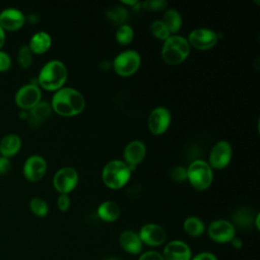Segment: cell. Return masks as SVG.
I'll return each mask as SVG.
<instances>
[{"label": "cell", "instance_id": "6da1fadb", "mask_svg": "<svg viewBox=\"0 0 260 260\" xmlns=\"http://www.w3.org/2000/svg\"><path fill=\"white\" fill-rule=\"evenodd\" d=\"M51 107L60 116L73 117L84 110L85 100L77 89L62 87L54 93Z\"/></svg>", "mask_w": 260, "mask_h": 260}, {"label": "cell", "instance_id": "7a4b0ae2", "mask_svg": "<svg viewBox=\"0 0 260 260\" xmlns=\"http://www.w3.org/2000/svg\"><path fill=\"white\" fill-rule=\"evenodd\" d=\"M67 68L59 60H52L46 63L41 69L38 82L42 88L49 91H57L62 88L67 79Z\"/></svg>", "mask_w": 260, "mask_h": 260}, {"label": "cell", "instance_id": "3957f363", "mask_svg": "<svg viewBox=\"0 0 260 260\" xmlns=\"http://www.w3.org/2000/svg\"><path fill=\"white\" fill-rule=\"evenodd\" d=\"M190 54V45L182 36L171 35L161 48V58L169 65H178L184 62Z\"/></svg>", "mask_w": 260, "mask_h": 260}, {"label": "cell", "instance_id": "277c9868", "mask_svg": "<svg viewBox=\"0 0 260 260\" xmlns=\"http://www.w3.org/2000/svg\"><path fill=\"white\" fill-rule=\"evenodd\" d=\"M131 170L125 161L114 159L109 161L102 171V180L104 184L113 190L124 187L130 180Z\"/></svg>", "mask_w": 260, "mask_h": 260}, {"label": "cell", "instance_id": "5b68a950", "mask_svg": "<svg viewBox=\"0 0 260 260\" xmlns=\"http://www.w3.org/2000/svg\"><path fill=\"white\" fill-rule=\"evenodd\" d=\"M187 180L195 190L204 191L212 183V169L208 162L202 159H195L187 169Z\"/></svg>", "mask_w": 260, "mask_h": 260}, {"label": "cell", "instance_id": "8992f818", "mask_svg": "<svg viewBox=\"0 0 260 260\" xmlns=\"http://www.w3.org/2000/svg\"><path fill=\"white\" fill-rule=\"evenodd\" d=\"M141 58L138 52L127 50L121 52L113 61V68L115 72L122 77L133 75L140 67Z\"/></svg>", "mask_w": 260, "mask_h": 260}, {"label": "cell", "instance_id": "52a82bcc", "mask_svg": "<svg viewBox=\"0 0 260 260\" xmlns=\"http://www.w3.org/2000/svg\"><path fill=\"white\" fill-rule=\"evenodd\" d=\"M78 184V174L71 167L59 169L53 177V186L60 194H68Z\"/></svg>", "mask_w": 260, "mask_h": 260}, {"label": "cell", "instance_id": "ba28073f", "mask_svg": "<svg viewBox=\"0 0 260 260\" xmlns=\"http://www.w3.org/2000/svg\"><path fill=\"white\" fill-rule=\"evenodd\" d=\"M207 234L213 242L224 244L236 237V228L225 219H215L208 224Z\"/></svg>", "mask_w": 260, "mask_h": 260}, {"label": "cell", "instance_id": "9c48e42d", "mask_svg": "<svg viewBox=\"0 0 260 260\" xmlns=\"http://www.w3.org/2000/svg\"><path fill=\"white\" fill-rule=\"evenodd\" d=\"M233 154V149L231 144L225 141L221 140L216 142L210 152L208 157V165L211 169L221 170L224 169L231 161Z\"/></svg>", "mask_w": 260, "mask_h": 260}, {"label": "cell", "instance_id": "30bf717a", "mask_svg": "<svg viewBox=\"0 0 260 260\" xmlns=\"http://www.w3.org/2000/svg\"><path fill=\"white\" fill-rule=\"evenodd\" d=\"M188 43L190 47L205 51L213 48L217 41H218V35L209 28H196L193 29L188 37Z\"/></svg>", "mask_w": 260, "mask_h": 260}, {"label": "cell", "instance_id": "8fae6325", "mask_svg": "<svg viewBox=\"0 0 260 260\" xmlns=\"http://www.w3.org/2000/svg\"><path fill=\"white\" fill-rule=\"evenodd\" d=\"M42 92L40 87L35 83L21 86L15 94L16 105L23 110H30L41 102Z\"/></svg>", "mask_w": 260, "mask_h": 260}, {"label": "cell", "instance_id": "7c38bea8", "mask_svg": "<svg viewBox=\"0 0 260 260\" xmlns=\"http://www.w3.org/2000/svg\"><path fill=\"white\" fill-rule=\"evenodd\" d=\"M171 124V113L165 107L153 109L148 116V128L153 135H161Z\"/></svg>", "mask_w": 260, "mask_h": 260}, {"label": "cell", "instance_id": "4fadbf2b", "mask_svg": "<svg viewBox=\"0 0 260 260\" xmlns=\"http://www.w3.org/2000/svg\"><path fill=\"white\" fill-rule=\"evenodd\" d=\"M142 244L150 247H157L162 245L167 239V233L162 226L156 223L144 224L138 234Z\"/></svg>", "mask_w": 260, "mask_h": 260}, {"label": "cell", "instance_id": "5bb4252c", "mask_svg": "<svg viewBox=\"0 0 260 260\" xmlns=\"http://www.w3.org/2000/svg\"><path fill=\"white\" fill-rule=\"evenodd\" d=\"M47 171V162L41 155L29 156L23 166V174L27 181L38 182L45 176Z\"/></svg>", "mask_w": 260, "mask_h": 260}, {"label": "cell", "instance_id": "9a60e30c", "mask_svg": "<svg viewBox=\"0 0 260 260\" xmlns=\"http://www.w3.org/2000/svg\"><path fill=\"white\" fill-rule=\"evenodd\" d=\"M162 258L164 260H191L192 253L185 242L174 240L165 246Z\"/></svg>", "mask_w": 260, "mask_h": 260}, {"label": "cell", "instance_id": "2e32d148", "mask_svg": "<svg viewBox=\"0 0 260 260\" xmlns=\"http://www.w3.org/2000/svg\"><path fill=\"white\" fill-rule=\"evenodd\" d=\"M145 154L146 146L140 140H133L126 145L124 149V159L131 172L144 159Z\"/></svg>", "mask_w": 260, "mask_h": 260}, {"label": "cell", "instance_id": "e0dca14e", "mask_svg": "<svg viewBox=\"0 0 260 260\" xmlns=\"http://www.w3.org/2000/svg\"><path fill=\"white\" fill-rule=\"evenodd\" d=\"M25 21L23 13L16 8H6L0 12V26L7 30L20 28Z\"/></svg>", "mask_w": 260, "mask_h": 260}, {"label": "cell", "instance_id": "ac0fdd59", "mask_svg": "<svg viewBox=\"0 0 260 260\" xmlns=\"http://www.w3.org/2000/svg\"><path fill=\"white\" fill-rule=\"evenodd\" d=\"M119 244L124 251L133 255L139 254L143 245L138 234L130 230H126L120 234Z\"/></svg>", "mask_w": 260, "mask_h": 260}, {"label": "cell", "instance_id": "d6986e66", "mask_svg": "<svg viewBox=\"0 0 260 260\" xmlns=\"http://www.w3.org/2000/svg\"><path fill=\"white\" fill-rule=\"evenodd\" d=\"M21 147V139L16 134H8L0 141V153L4 157L15 155Z\"/></svg>", "mask_w": 260, "mask_h": 260}, {"label": "cell", "instance_id": "ffe728a7", "mask_svg": "<svg viewBox=\"0 0 260 260\" xmlns=\"http://www.w3.org/2000/svg\"><path fill=\"white\" fill-rule=\"evenodd\" d=\"M51 44H52V39L48 32L38 31L31 37L28 48L31 51V53L43 54L50 49Z\"/></svg>", "mask_w": 260, "mask_h": 260}, {"label": "cell", "instance_id": "44dd1931", "mask_svg": "<svg viewBox=\"0 0 260 260\" xmlns=\"http://www.w3.org/2000/svg\"><path fill=\"white\" fill-rule=\"evenodd\" d=\"M121 209L119 205L114 201H104L98 207L99 217L106 222H113L119 218Z\"/></svg>", "mask_w": 260, "mask_h": 260}, {"label": "cell", "instance_id": "7402d4cb", "mask_svg": "<svg viewBox=\"0 0 260 260\" xmlns=\"http://www.w3.org/2000/svg\"><path fill=\"white\" fill-rule=\"evenodd\" d=\"M255 216H254L253 210H251L250 208L241 207V208L237 209L232 216L233 225L237 226L241 230L249 229L253 224V222L255 220Z\"/></svg>", "mask_w": 260, "mask_h": 260}, {"label": "cell", "instance_id": "603a6c76", "mask_svg": "<svg viewBox=\"0 0 260 260\" xmlns=\"http://www.w3.org/2000/svg\"><path fill=\"white\" fill-rule=\"evenodd\" d=\"M52 107L47 102H40L32 109H30L28 120L31 126H38L41 122L51 116Z\"/></svg>", "mask_w": 260, "mask_h": 260}, {"label": "cell", "instance_id": "cb8c5ba5", "mask_svg": "<svg viewBox=\"0 0 260 260\" xmlns=\"http://www.w3.org/2000/svg\"><path fill=\"white\" fill-rule=\"evenodd\" d=\"M161 21L165 23L171 35L178 32L182 26L181 14L174 8H170L165 12Z\"/></svg>", "mask_w": 260, "mask_h": 260}, {"label": "cell", "instance_id": "d4e9b609", "mask_svg": "<svg viewBox=\"0 0 260 260\" xmlns=\"http://www.w3.org/2000/svg\"><path fill=\"white\" fill-rule=\"evenodd\" d=\"M184 231L190 237H200L205 231L204 222L196 216L187 217L183 223Z\"/></svg>", "mask_w": 260, "mask_h": 260}, {"label": "cell", "instance_id": "484cf974", "mask_svg": "<svg viewBox=\"0 0 260 260\" xmlns=\"http://www.w3.org/2000/svg\"><path fill=\"white\" fill-rule=\"evenodd\" d=\"M107 17L114 23H116L117 25H123L126 24V21L128 20V11L125 7L122 6H116L114 8L109 9L106 12Z\"/></svg>", "mask_w": 260, "mask_h": 260}, {"label": "cell", "instance_id": "4316f807", "mask_svg": "<svg viewBox=\"0 0 260 260\" xmlns=\"http://www.w3.org/2000/svg\"><path fill=\"white\" fill-rule=\"evenodd\" d=\"M134 38L133 28L129 24L120 25L116 31V40L122 46L129 45Z\"/></svg>", "mask_w": 260, "mask_h": 260}, {"label": "cell", "instance_id": "83f0119b", "mask_svg": "<svg viewBox=\"0 0 260 260\" xmlns=\"http://www.w3.org/2000/svg\"><path fill=\"white\" fill-rule=\"evenodd\" d=\"M29 207H30L31 212L39 217H44L49 212V206H48L47 202L44 199L39 198V197H35L30 200Z\"/></svg>", "mask_w": 260, "mask_h": 260}, {"label": "cell", "instance_id": "f1b7e54d", "mask_svg": "<svg viewBox=\"0 0 260 260\" xmlns=\"http://www.w3.org/2000/svg\"><path fill=\"white\" fill-rule=\"evenodd\" d=\"M150 31L153 37L161 41H166L171 36L169 29L161 20H154L150 24Z\"/></svg>", "mask_w": 260, "mask_h": 260}, {"label": "cell", "instance_id": "f546056e", "mask_svg": "<svg viewBox=\"0 0 260 260\" xmlns=\"http://www.w3.org/2000/svg\"><path fill=\"white\" fill-rule=\"evenodd\" d=\"M28 46L23 45L18 49L17 52V62L20 67L28 68L32 63V55Z\"/></svg>", "mask_w": 260, "mask_h": 260}, {"label": "cell", "instance_id": "4dcf8cb0", "mask_svg": "<svg viewBox=\"0 0 260 260\" xmlns=\"http://www.w3.org/2000/svg\"><path fill=\"white\" fill-rule=\"evenodd\" d=\"M167 5H168V2L166 0H149L141 3V6L145 10H148L151 12L164 10L167 7Z\"/></svg>", "mask_w": 260, "mask_h": 260}, {"label": "cell", "instance_id": "1f68e13d", "mask_svg": "<svg viewBox=\"0 0 260 260\" xmlns=\"http://www.w3.org/2000/svg\"><path fill=\"white\" fill-rule=\"evenodd\" d=\"M170 177L175 182H179V183L184 182L185 180H187V169L180 166L175 167L174 169L171 170Z\"/></svg>", "mask_w": 260, "mask_h": 260}, {"label": "cell", "instance_id": "d6a6232c", "mask_svg": "<svg viewBox=\"0 0 260 260\" xmlns=\"http://www.w3.org/2000/svg\"><path fill=\"white\" fill-rule=\"evenodd\" d=\"M57 205L60 211L65 212L70 207V198L68 194H60L57 199Z\"/></svg>", "mask_w": 260, "mask_h": 260}, {"label": "cell", "instance_id": "836d02e7", "mask_svg": "<svg viewBox=\"0 0 260 260\" xmlns=\"http://www.w3.org/2000/svg\"><path fill=\"white\" fill-rule=\"evenodd\" d=\"M11 65V59L9 55L3 51H0V71H6Z\"/></svg>", "mask_w": 260, "mask_h": 260}, {"label": "cell", "instance_id": "e575fe53", "mask_svg": "<svg viewBox=\"0 0 260 260\" xmlns=\"http://www.w3.org/2000/svg\"><path fill=\"white\" fill-rule=\"evenodd\" d=\"M138 260H164L162 255L156 251H146L144 252Z\"/></svg>", "mask_w": 260, "mask_h": 260}, {"label": "cell", "instance_id": "d590c367", "mask_svg": "<svg viewBox=\"0 0 260 260\" xmlns=\"http://www.w3.org/2000/svg\"><path fill=\"white\" fill-rule=\"evenodd\" d=\"M191 260H217V258L210 252H201L192 257Z\"/></svg>", "mask_w": 260, "mask_h": 260}, {"label": "cell", "instance_id": "8d00e7d4", "mask_svg": "<svg viewBox=\"0 0 260 260\" xmlns=\"http://www.w3.org/2000/svg\"><path fill=\"white\" fill-rule=\"evenodd\" d=\"M10 169V161L7 157L0 156V174L6 173Z\"/></svg>", "mask_w": 260, "mask_h": 260}, {"label": "cell", "instance_id": "74e56055", "mask_svg": "<svg viewBox=\"0 0 260 260\" xmlns=\"http://www.w3.org/2000/svg\"><path fill=\"white\" fill-rule=\"evenodd\" d=\"M230 243L232 244L233 248H235V249H241V248H242V246H243V242H242V240H241L240 238H237V237H235V238H234Z\"/></svg>", "mask_w": 260, "mask_h": 260}, {"label": "cell", "instance_id": "f35d334b", "mask_svg": "<svg viewBox=\"0 0 260 260\" xmlns=\"http://www.w3.org/2000/svg\"><path fill=\"white\" fill-rule=\"evenodd\" d=\"M4 42H5V32H4V29L0 26V49L4 45Z\"/></svg>", "mask_w": 260, "mask_h": 260}, {"label": "cell", "instance_id": "ab89813d", "mask_svg": "<svg viewBox=\"0 0 260 260\" xmlns=\"http://www.w3.org/2000/svg\"><path fill=\"white\" fill-rule=\"evenodd\" d=\"M137 3H138V1H136V0H132V1H122V4L130 5L131 7H134V5H136Z\"/></svg>", "mask_w": 260, "mask_h": 260}, {"label": "cell", "instance_id": "60d3db41", "mask_svg": "<svg viewBox=\"0 0 260 260\" xmlns=\"http://www.w3.org/2000/svg\"><path fill=\"white\" fill-rule=\"evenodd\" d=\"M259 219H260V214L259 213H257L256 214V216H255V225H256V229L257 230H259L260 229V224H259Z\"/></svg>", "mask_w": 260, "mask_h": 260}, {"label": "cell", "instance_id": "b9f144b4", "mask_svg": "<svg viewBox=\"0 0 260 260\" xmlns=\"http://www.w3.org/2000/svg\"><path fill=\"white\" fill-rule=\"evenodd\" d=\"M106 260H122V259L117 258V257H110V258H108V259H106Z\"/></svg>", "mask_w": 260, "mask_h": 260}]
</instances>
